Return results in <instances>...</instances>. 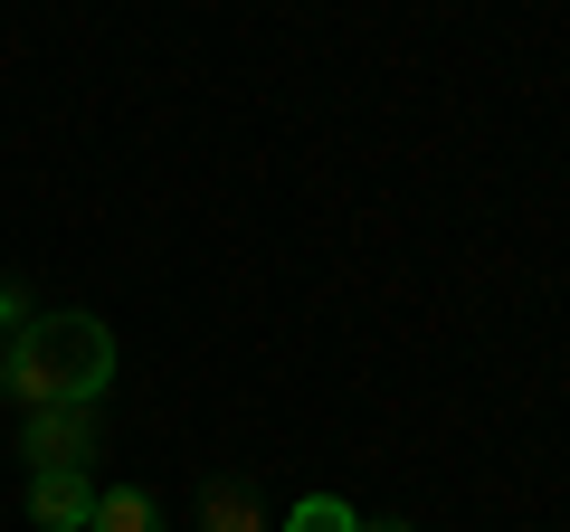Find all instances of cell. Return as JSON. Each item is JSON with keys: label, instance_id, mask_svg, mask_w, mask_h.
<instances>
[{"label": "cell", "instance_id": "6", "mask_svg": "<svg viewBox=\"0 0 570 532\" xmlns=\"http://www.w3.org/2000/svg\"><path fill=\"white\" fill-rule=\"evenodd\" d=\"M285 532H362V513H352V504H333V494H305V504L285 513Z\"/></svg>", "mask_w": 570, "mask_h": 532}, {"label": "cell", "instance_id": "2", "mask_svg": "<svg viewBox=\"0 0 570 532\" xmlns=\"http://www.w3.org/2000/svg\"><path fill=\"white\" fill-rule=\"evenodd\" d=\"M96 447H105V410H96V400L29 410V475H39V466H96Z\"/></svg>", "mask_w": 570, "mask_h": 532}, {"label": "cell", "instance_id": "3", "mask_svg": "<svg viewBox=\"0 0 570 532\" xmlns=\"http://www.w3.org/2000/svg\"><path fill=\"white\" fill-rule=\"evenodd\" d=\"M29 513H39L48 532H86L96 523V475L86 466H39L29 475Z\"/></svg>", "mask_w": 570, "mask_h": 532}, {"label": "cell", "instance_id": "4", "mask_svg": "<svg viewBox=\"0 0 570 532\" xmlns=\"http://www.w3.org/2000/svg\"><path fill=\"white\" fill-rule=\"evenodd\" d=\"M200 532H266L257 523V494H247L238 475H209V485H200Z\"/></svg>", "mask_w": 570, "mask_h": 532}, {"label": "cell", "instance_id": "9", "mask_svg": "<svg viewBox=\"0 0 570 532\" xmlns=\"http://www.w3.org/2000/svg\"><path fill=\"white\" fill-rule=\"evenodd\" d=\"M0 400H10V362H0Z\"/></svg>", "mask_w": 570, "mask_h": 532}, {"label": "cell", "instance_id": "8", "mask_svg": "<svg viewBox=\"0 0 570 532\" xmlns=\"http://www.w3.org/2000/svg\"><path fill=\"white\" fill-rule=\"evenodd\" d=\"M362 532H409V523H400V513H390V523H362Z\"/></svg>", "mask_w": 570, "mask_h": 532}, {"label": "cell", "instance_id": "7", "mask_svg": "<svg viewBox=\"0 0 570 532\" xmlns=\"http://www.w3.org/2000/svg\"><path fill=\"white\" fill-rule=\"evenodd\" d=\"M10 333H20V295L0 286V343H10Z\"/></svg>", "mask_w": 570, "mask_h": 532}, {"label": "cell", "instance_id": "1", "mask_svg": "<svg viewBox=\"0 0 570 532\" xmlns=\"http://www.w3.org/2000/svg\"><path fill=\"white\" fill-rule=\"evenodd\" d=\"M10 362V400L20 410H67V400H96L105 410V381H115V333L96 314H20V333L0 343Z\"/></svg>", "mask_w": 570, "mask_h": 532}, {"label": "cell", "instance_id": "5", "mask_svg": "<svg viewBox=\"0 0 570 532\" xmlns=\"http://www.w3.org/2000/svg\"><path fill=\"white\" fill-rule=\"evenodd\" d=\"M86 532H171V523H163V504H153L142 485H105V494H96V523H86Z\"/></svg>", "mask_w": 570, "mask_h": 532}]
</instances>
